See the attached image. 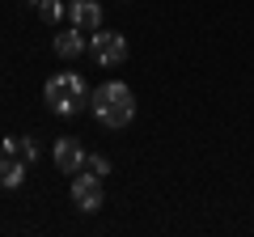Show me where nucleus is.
Here are the masks:
<instances>
[{
    "instance_id": "f257e3e1",
    "label": "nucleus",
    "mask_w": 254,
    "mask_h": 237,
    "mask_svg": "<svg viewBox=\"0 0 254 237\" xmlns=\"http://www.w3.org/2000/svg\"><path fill=\"white\" fill-rule=\"evenodd\" d=\"M89 110L98 115L102 127H127L136 118V93L127 89L123 81H106L89 93Z\"/></svg>"
},
{
    "instance_id": "f03ea898",
    "label": "nucleus",
    "mask_w": 254,
    "mask_h": 237,
    "mask_svg": "<svg viewBox=\"0 0 254 237\" xmlns=\"http://www.w3.org/2000/svg\"><path fill=\"white\" fill-rule=\"evenodd\" d=\"M89 85H85L81 72H55L51 81L43 85V98L55 115H76L81 106H89Z\"/></svg>"
},
{
    "instance_id": "7ed1b4c3",
    "label": "nucleus",
    "mask_w": 254,
    "mask_h": 237,
    "mask_svg": "<svg viewBox=\"0 0 254 237\" xmlns=\"http://www.w3.org/2000/svg\"><path fill=\"white\" fill-rule=\"evenodd\" d=\"M89 55L98 59L102 68H119V64L127 59V38L115 34V30H93V38H89Z\"/></svg>"
},
{
    "instance_id": "20e7f679",
    "label": "nucleus",
    "mask_w": 254,
    "mask_h": 237,
    "mask_svg": "<svg viewBox=\"0 0 254 237\" xmlns=\"http://www.w3.org/2000/svg\"><path fill=\"white\" fill-rule=\"evenodd\" d=\"M72 203L81 212H98L102 203H106V186H102L98 174H89V170H76L72 174Z\"/></svg>"
},
{
    "instance_id": "39448f33",
    "label": "nucleus",
    "mask_w": 254,
    "mask_h": 237,
    "mask_svg": "<svg viewBox=\"0 0 254 237\" xmlns=\"http://www.w3.org/2000/svg\"><path fill=\"white\" fill-rule=\"evenodd\" d=\"M51 157H55V170H60V174H76L85 165V148H81V140H76V136H60Z\"/></svg>"
},
{
    "instance_id": "423d86ee",
    "label": "nucleus",
    "mask_w": 254,
    "mask_h": 237,
    "mask_svg": "<svg viewBox=\"0 0 254 237\" xmlns=\"http://www.w3.org/2000/svg\"><path fill=\"white\" fill-rule=\"evenodd\" d=\"M68 21L76 30H102V4L98 0H68Z\"/></svg>"
},
{
    "instance_id": "0eeeda50",
    "label": "nucleus",
    "mask_w": 254,
    "mask_h": 237,
    "mask_svg": "<svg viewBox=\"0 0 254 237\" xmlns=\"http://www.w3.org/2000/svg\"><path fill=\"white\" fill-rule=\"evenodd\" d=\"M85 30H60V34H55V55H60V59H81L85 55V47H89V38H81Z\"/></svg>"
},
{
    "instance_id": "6e6552de",
    "label": "nucleus",
    "mask_w": 254,
    "mask_h": 237,
    "mask_svg": "<svg viewBox=\"0 0 254 237\" xmlns=\"http://www.w3.org/2000/svg\"><path fill=\"white\" fill-rule=\"evenodd\" d=\"M26 165L30 161H21V157L0 153V186H4V191H17V186L26 182Z\"/></svg>"
},
{
    "instance_id": "1a4fd4ad",
    "label": "nucleus",
    "mask_w": 254,
    "mask_h": 237,
    "mask_svg": "<svg viewBox=\"0 0 254 237\" xmlns=\"http://www.w3.org/2000/svg\"><path fill=\"white\" fill-rule=\"evenodd\" d=\"M81 170H89V174H98V178H106L110 174V157L106 153H85V165Z\"/></svg>"
},
{
    "instance_id": "9d476101",
    "label": "nucleus",
    "mask_w": 254,
    "mask_h": 237,
    "mask_svg": "<svg viewBox=\"0 0 254 237\" xmlns=\"http://www.w3.org/2000/svg\"><path fill=\"white\" fill-rule=\"evenodd\" d=\"M38 17L43 21H60V17H68V4H60V0H38Z\"/></svg>"
},
{
    "instance_id": "9b49d317",
    "label": "nucleus",
    "mask_w": 254,
    "mask_h": 237,
    "mask_svg": "<svg viewBox=\"0 0 254 237\" xmlns=\"http://www.w3.org/2000/svg\"><path fill=\"white\" fill-rule=\"evenodd\" d=\"M21 161H38V140L34 136H21Z\"/></svg>"
},
{
    "instance_id": "f8f14e48",
    "label": "nucleus",
    "mask_w": 254,
    "mask_h": 237,
    "mask_svg": "<svg viewBox=\"0 0 254 237\" xmlns=\"http://www.w3.org/2000/svg\"><path fill=\"white\" fill-rule=\"evenodd\" d=\"M30 4H38V0H30Z\"/></svg>"
}]
</instances>
